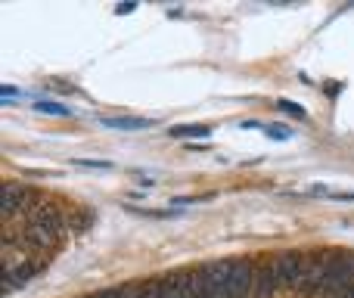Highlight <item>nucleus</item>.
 <instances>
[{"label": "nucleus", "instance_id": "15", "mask_svg": "<svg viewBox=\"0 0 354 298\" xmlns=\"http://www.w3.org/2000/svg\"><path fill=\"white\" fill-rule=\"evenodd\" d=\"M264 131H268L274 140H286V137H289V131H277V128H264Z\"/></svg>", "mask_w": 354, "mask_h": 298}, {"label": "nucleus", "instance_id": "8", "mask_svg": "<svg viewBox=\"0 0 354 298\" xmlns=\"http://www.w3.org/2000/svg\"><path fill=\"white\" fill-rule=\"evenodd\" d=\"M280 283H277L274 264H255V286H252V298H274Z\"/></svg>", "mask_w": 354, "mask_h": 298}, {"label": "nucleus", "instance_id": "2", "mask_svg": "<svg viewBox=\"0 0 354 298\" xmlns=\"http://www.w3.org/2000/svg\"><path fill=\"white\" fill-rule=\"evenodd\" d=\"M199 280H202V292L205 298H230V274H233V258H221V261H208L202 264Z\"/></svg>", "mask_w": 354, "mask_h": 298}, {"label": "nucleus", "instance_id": "7", "mask_svg": "<svg viewBox=\"0 0 354 298\" xmlns=\"http://www.w3.org/2000/svg\"><path fill=\"white\" fill-rule=\"evenodd\" d=\"M37 270H41V264H37L35 258H28V261H22V264H6L3 268V292L10 295V292H16V289H25Z\"/></svg>", "mask_w": 354, "mask_h": 298}, {"label": "nucleus", "instance_id": "4", "mask_svg": "<svg viewBox=\"0 0 354 298\" xmlns=\"http://www.w3.org/2000/svg\"><path fill=\"white\" fill-rule=\"evenodd\" d=\"M333 258H336V252H314V255H308V264H305V277H301V286L299 292L305 295H317L320 286H324L326 280V270H330Z\"/></svg>", "mask_w": 354, "mask_h": 298}, {"label": "nucleus", "instance_id": "1", "mask_svg": "<svg viewBox=\"0 0 354 298\" xmlns=\"http://www.w3.org/2000/svg\"><path fill=\"white\" fill-rule=\"evenodd\" d=\"M28 224H35L37 230L47 233V239L53 245H59L62 236H66V230H68V218L53 205V202H47V199H35V202H31Z\"/></svg>", "mask_w": 354, "mask_h": 298}, {"label": "nucleus", "instance_id": "5", "mask_svg": "<svg viewBox=\"0 0 354 298\" xmlns=\"http://www.w3.org/2000/svg\"><path fill=\"white\" fill-rule=\"evenodd\" d=\"M252 286H255V261H249V258H233L230 298H252Z\"/></svg>", "mask_w": 354, "mask_h": 298}, {"label": "nucleus", "instance_id": "16", "mask_svg": "<svg viewBox=\"0 0 354 298\" xmlns=\"http://www.w3.org/2000/svg\"><path fill=\"white\" fill-rule=\"evenodd\" d=\"M333 199H339V202H354V193H333Z\"/></svg>", "mask_w": 354, "mask_h": 298}, {"label": "nucleus", "instance_id": "3", "mask_svg": "<svg viewBox=\"0 0 354 298\" xmlns=\"http://www.w3.org/2000/svg\"><path fill=\"white\" fill-rule=\"evenodd\" d=\"M274 274H277V283H280V289H299L301 286V277H305V264H308V255H301V252H283V255H277L274 261Z\"/></svg>", "mask_w": 354, "mask_h": 298}, {"label": "nucleus", "instance_id": "17", "mask_svg": "<svg viewBox=\"0 0 354 298\" xmlns=\"http://www.w3.org/2000/svg\"><path fill=\"white\" fill-rule=\"evenodd\" d=\"M187 149L189 152H202V149H208V147H205V143H187Z\"/></svg>", "mask_w": 354, "mask_h": 298}, {"label": "nucleus", "instance_id": "14", "mask_svg": "<svg viewBox=\"0 0 354 298\" xmlns=\"http://www.w3.org/2000/svg\"><path fill=\"white\" fill-rule=\"evenodd\" d=\"M109 298H131V292H128V286H115V289H109Z\"/></svg>", "mask_w": 354, "mask_h": 298}, {"label": "nucleus", "instance_id": "12", "mask_svg": "<svg viewBox=\"0 0 354 298\" xmlns=\"http://www.w3.org/2000/svg\"><path fill=\"white\" fill-rule=\"evenodd\" d=\"M75 165H81V168H97V171L112 168V162H103V158H75Z\"/></svg>", "mask_w": 354, "mask_h": 298}, {"label": "nucleus", "instance_id": "9", "mask_svg": "<svg viewBox=\"0 0 354 298\" xmlns=\"http://www.w3.org/2000/svg\"><path fill=\"white\" fill-rule=\"evenodd\" d=\"M100 124H106V128L112 131H147L153 128V118H128V115H118V118H103Z\"/></svg>", "mask_w": 354, "mask_h": 298}, {"label": "nucleus", "instance_id": "10", "mask_svg": "<svg viewBox=\"0 0 354 298\" xmlns=\"http://www.w3.org/2000/svg\"><path fill=\"white\" fill-rule=\"evenodd\" d=\"M35 109L37 112H44V115H72V109H68V106H62V103H50V100H37L35 103Z\"/></svg>", "mask_w": 354, "mask_h": 298}, {"label": "nucleus", "instance_id": "18", "mask_svg": "<svg viewBox=\"0 0 354 298\" xmlns=\"http://www.w3.org/2000/svg\"><path fill=\"white\" fill-rule=\"evenodd\" d=\"M84 298H109V289H106V292H93V295H84Z\"/></svg>", "mask_w": 354, "mask_h": 298}, {"label": "nucleus", "instance_id": "13", "mask_svg": "<svg viewBox=\"0 0 354 298\" xmlns=\"http://www.w3.org/2000/svg\"><path fill=\"white\" fill-rule=\"evenodd\" d=\"M277 106H280L286 115H292V118H305V109H301V106H295V103H289V100H280Z\"/></svg>", "mask_w": 354, "mask_h": 298}, {"label": "nucleus", "instance_id": "11", "mask_svg": "<svg viewBox=\"0 0 354 298\" xmlns=\"http://www.w3.org/2000/svg\"><path fill=\"white\" fill-rule=\"evenodd\" d=\"M171 137H208L205 124H180V128H171Z\"/></svg>", "mask_w": 354, "mask_h": 298}, {"label": "nucleus", "instance_id": "6", "mask_svg": "<svg viewBox=\"0 0 354 298\" xmlns=\"http://www.w3.org/2000/svg\"><path fill=\"white\" fill-rule=\"evenodd\" d=\"M35 199H37V196H31L28 187H22V183H12V180L3 183V196H0V205H3V218L10 221L12 214L22 212V208L28 212Z\"/></svg>", "mask_w": 354, "mask_h": 298}, {"label": "nucleus", "instance_id": "19", "mask_svg": "<svg viewBox=\"0 0 354 298\" xmlns=\"http://www.w3.org/2000/svg\"><path fill=\"white\" fill-rule=\"evenodd\" d=\"M351 298H354V292H351Z\"/></svg>", "mask_w": 354, "mask_h": 298}]
</instances>
